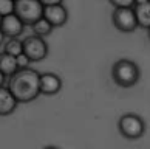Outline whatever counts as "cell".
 Wrapping results in <instances>:
<instances>
[{
	"mask_svg": "<svg viewBox=\"0 0 150 149\" xmlns=\"http://www.w3.org/2000/svg\"><path fill=\"white\" fill-rule=\"evenodd\" d=\"M16 61H17V67L19 68H25V67H28V65L31 64V61H30V58L26 56V54L22 51L20 54H17L16 56Z\"/></svg>",
	"mask_w": 150,
	"mask_h": 149,
	"instance_id": "obj_16",
	"label": "cell"
},
{
	"mask_svg": "<svg viewBox=\"0 0 150 149\" xmlns=\"http://www.w3.org/2000/svg\"><path fill=\"white\" fill-rule=\"evenodd\" d=\"M53 28H54V26L50 24V22L43 17V16H42L40 19H37L34 24L31 25L33 33H34L36 36H40V37H45V36H48V34H51Z\"/></svg>",
	"mask_w": 150,
	"mask_h": 149,
	"instance_id": "obj_13",
	"label": "cell"
},
{
	"mask_svg": "<svg viewBox=\"0 0 150 149\" xmlns=\"http://www.w3.org/2000/svg\"><path fill=\"white\" fill-rule=\"evenodd\" d=\"M14 13V0H0V16Z\"/></svg>",
	"mask_w": 150,
	"mask_h": 149,
	"instance_id": "obj_15",
	"label": "cell"
},
{
	"mask_svg": "<svg viewBox=\"0 0 150 149\" xmlns=\"http://www.w3.org/2000/svg\"><path fill=\"white\" fill-rule=\"evenodd\" d=\"M17 99L11 93L8 87L0 86V117H6L11 115L17 107Z\"/></svg>",
	"mask_w": 150,
	"mask_h": 149,
	"instance_id": "obj_10",
	"label": "cell"
},
{
	"mask_svg": "<svg viewBox=\"0 0 150 149\" xmlns=\"http://www.w3.org/2000/svg\"><path fill=\"white\" fill-rule=\"evenodd\" d=\"M40 73L34 68H17L8 76V89L17 99V103H31L40 95Z\"/></svg>",
	"mask_w": 150,
	"mask_h": 149,
	"instance_id": "obj_1",
	"label": "cell"
},
{
	"mask_svg": "<svg viewBox=\"0 0 150 149\" xmlns=\"http://www.w3.org/2000/svg\"><path fill=\"white\" fill-rule=\"evenodd\" d=\"M118 130L127 140H138L146 132V123L136 113H124L118 120Z\"/></svg>",
	"mask_w": 150,
	"mask_h": 149,
	"instance_id": "obj_3",
	"label": "cell"
},
{
	"mask_svg": "<svg viewBox=\"0 0 150 149\" xmlns=\"http://www.w3.org/2000/svg\"><path fill=\"white\" fill-rule=\"evenodd\" d=\"M0 24H2V16H0Z\"/></svg>",
	"mask_w": 150,
	"mask_h": 149,
	"instance_id": "obj_23",
	"label": "cell"
},
{
	"mask_svg": "<svg viewBox=\"0 0 150 149\" xmlns=\"http://www.w3.org/2000/svg\"><path fill=\"white\" fill-rule=\"evenodd\" d=\"M23 53L30 58L31 62H40L48 56V43L40 36H28L22 41Z\"/></svg>",
	"mask_w": 150,
	"mask_h": 149,
	"instance_id": "obj_6",
	"label": "cell"
},
{
	"mask_svg": "<svg viewBox=\"0 0 150 149\" xmlns=\"http://www.w3.org/2000/svg\"><path fill=\"white\" fill-rule=\"evenodd\" d=\"M146 2H149V0H135V5H138V3H146Z\"/></svg>",
	"mask_w": 150,
	"mask_h": 149,
	"instance_id": "obj_21",
	"label": "cell"
},
{
	"mask_svg": "<svg viewBox=\"0 0 150 149\" xmlns=\"http://www.w3.org/2000/svg\"><path fill=\"white\" fill-rule=\"evenodd\" d=\"M43 17H45L54 28L56 26H64L68 20V11L62 3L56 5H47L43 6Z\"/></svg>",
	"mask_w": 150,
	"mask_h": 149,
	"instance_id": "obj_7",
	"label": "cell"
},
{
	"mask_svg": "<svg viewBox=\"0 0 150 149\" xmlns=\"http://www.w3.org/2000/svg\"><path fill=\"white\" fill-rule=\"evenodd\" d=\"M133 11H135V17L138 22V26L147 30L150 28V0L146 3H138L133 5Z\"/></svg>",
	"mask_w": 150,
	"mask_h": 149,
	"instance_id": "obj_11",
	"label": "cell"
},
{
	"mask_svg": "<svg viewBox=\"0 0 150 149\" xmlns=\"http://www.w3.org/2000/svg\"><path fill=\"white\" fill-rule=\"evenodd\" d=\"M17 61H16V56L9 54L6 51H2L0 53V71L5 75V76H11L17 70Z\"/></svg>",
	"mask_w": 150,
	"mask_h": 149,
	"instance_id": "obj_12",
	"label": "cell"
},
{
	"mask_svg": "<svg viewBox=\"0 0 150 149\" xmlns=\"http://www.w3.org/2000/svg\"><path fill=\"white\" fill-rule=\"evenodd\" d=\"M5 37H6V36H5V34H3V31L0 30V43H3V41H5Z\"/></svg>",
	"mask_w": 150,
	"mask_h": 149,
	"instance_id": "obj_20",
	"label": "cell"
},
{
	"mask_svg": "<svg viewBox=\"0 0 150 149\" xmlns=\"http://www.w3.org/2000/svg\"><path fill=\"white\" fill-rule=\"evenodd\" d=\"M5 79H6V76H5L2 71H0V86H3V84H5Z\"/></svg>",
	"mask_w": 150,
	"mask_h": 149,
	"instance_id": "obj_19",
	"label": "cell"
},
{
	"mask_svg": "<svg viewBox=\"0 0 150 149\" xmlns=\"http://www.w3.org/2000/svg\"><path fill=\"white\" fill-rule=\"evenodd\" d=\"M0 30L6 37H19L25 30V24L19 19L16 13L6 14L2 17V24H0Z\"/></svg>",
	"mask_w": 150,
	"mask_h": 149,
	"instance_id": "obj_8",
	"label": "cell"
},
{
	"mask_svg": "<svg viewBox=\"0 0 150 149\" xmlns=\"http://www.w3.org/2000/svg\"><path fill=\"white\" fill-rule=\"evenodd\" d=\"M147 33H149V39H150V28H147Z\"/></svg>",
	"mask_w": 150,
	"mask_h": 149,
	"instance_id": "obj_22",
	"label": "cell"
},
{
	"mask_svg": "<svg viewBox=\"0 0 150 149\" xmlns=\"http://www.w3.org/2000/svg\"><path fill=\"white\" fill-rule=\"evenodd\" d=\"M3 51H6L13 56H17L23 51V45H22V41L19 37H8V42L5 43V48Z\"/></svg>",
	"mask_w": 150,
	"mask_h": 149,
	"instance_id": "obj_14",
	"label": "cell"
},
{
	"mask_svg": "<svg viewBox=\"0 0 150 149\" xmlns=\"http://www.w3.org/2000/svg\"><path fill=\"white\" fill-rule=\"evenodd\" d=\"M110 5H113L115 8L119 6H133L135 5V0H108Z\"/></svg>",
	"mask_w": 150,
	"mask_h": 149,
	"instance_id": "obj_17",
	"label": "cell"
},
{
	"mask_svg": "<svg viewBox=\"0 0 150 149\" xmlns=\"http://www.w3.org/2000/svg\"><path fill=\"white\" fill-rule=\"evenodd\" d=\"M14 13L25 25H33L43 16V5L40 0H14Z\"/></svg>",
	"mask_w": 150,
	"mask_h": 149,
	"instance_id": "obj_4",
	"label": "cell"
},
{
	"mask_svg": "<svg viewBox=\"0 0 150 149\" xmlns=\"http://www.w3.org/2000/svg\"><path fill=\"white\" fill-rule=\"evenodd\" d=\"M39 84L42 95H56L62 89V79L56 73H42Z\"/></svg>",
	"mask_w": 150,
	"mask_h": 149,
	"instance_id": "obj_9",
	"label": "cell"
},
{
	"mask_svg": "<svg viewBox=\"0 0 150 149\" xmlns=\"http://www.w3.org/2000/svg\"><path fill=\"white\" fill-rule=\"evenodd\" d=\"M141 78L139 67L130 59H119L112 67V79L118 87L129 89L133 87Z\"/></svg>",
	"mask_w": 150,
	"mask_h": 149,
	"instance_id": "obj_2",
	"label": "cell"
},
{
	"mask_svg": "<svg viewBox=\"0 0 150 149\" xmlns=\"http://www.w3.org/2000/svg\"><path fill=\"white\" fill-rule=\"evenodd\" d=\"M40 3L43 6H47V5H56V3H62V0H40Z\"/></svg>",
	"mask_w": 150,
	"mask_h": 149,
	"instance_id": "obj_18",
	"label": "cell"
},
{
	"mask_svg": "<svg viewBox=\"0 0 150 149\" xmlns=\"http://www.w3.org/2000/svg\"><path fill=\"white\" fill-rule=\"evenodd\" d=\"M112 22L116 30L122 33H132L138 28V22L135 17L133 6H119L112 13Z\"/></svg>",
	"mask_w": 150,
	"mask_h": 149,
	"instance_id": "obj_5",
	"label": "cell"
}]
</instances>
